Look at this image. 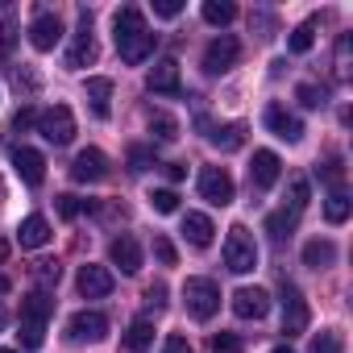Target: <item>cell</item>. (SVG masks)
Returning a JSON list of instances; mask_svg holds the SVG:
<instances>
[{"mask_svg": "<svg viewBox=\"0 0 353 353\" xmlns=\"http://www.w3.org/2000/svg\"><path fill=\"white\" fill-rule=\"evenodd\" d=\"M307 320H312V312H307L303 291L295 283H283V332L287 336H303L307 332Z\"/></svg>", "mask_w": 353, "mask_h": 353, "instance_id": "obj_7", "label": "cell"}, {"mask_svg": "<svg viewBox=\"0 0 353 353\" xmlns=\"http://www.w3.org/2000/svg\"><path fill=\"white\" fill-rule=\"evenodd\" d=\"M233 312H237L241 320H262V316L270 312V295H266L262 287H237V291H233Z\"/></svg>", "mask_w": 353, "mask_h": 353, "instance_id": "obj_17", "label": "cell"}, {"mask_svg": "<svg viewBox=\"0 0 353 353\" xmlns=\"http://www.w3.org/2000/svg\"><path fill=\"white\" fill-rule=\"evenodd\" d=\"M154 258H158L162 266H174V262H179V254H174V245H170V241H166L162 233L154 237Z\"/></svg>", "mask_w": 353, "mask_h": 353, "instance_id": "obj_39", "label": "cell"}, {"mask_svg": "<svg viewBox=\"0 0 353 353\" xmlns=\"http://www.w3.org/2000/svg\"><path fill=\"white\" fill-rule=\"evenodd\" d=\"M5 258H9V241H5V237H0V262H5Z\"/></svg>", "mask_w": 353, "mask_h": 353, "instance_id": "obj_48", "label": "cell"}, {"mask_svg": "<svg viewBox=\"0 0 353 353\" xmlns=\"http://www.w3.org/2000/svg\"><path fill=\"white\" fill-rule=\"evenodd\" d=\"M332 71H336V79H349V71H353V38H349V34H341V38H336Z\"/></svg>", "mask_w": 353, "mask_h": 353, "instance_id": "obj_29", "label": "cell"}, {"mask_svg": "<svg viewBox=\"0 0 353 353\" xmlns=\"http://www.w3.org/2000/svg\"><path fill=\"white\" fill-rule=\"evenodd\" d=\"M50 221L46 216H26L21 221V229H17V241H21V250H42V245H50Z\"/></svg>", "mask_w": 353, "mask_h": 353, "instance_id": "obj_20", "label": "cell"}, {"mask_svg": "<svg viewBox=\"0 0 353 353\" xmlns=\"http://www.w3.org/2000/svg\"><path fill=\"white\" fill-rule=\"evenodd\" d=\"M13 170L21 174V183L42 188V179H46V158L38 150H30V145H17L13 150Z\"/></svg>", "mask_w": 353, "mask_h": 353, "instance_id": "obj_15", "label": "cell"}, {"mask_svg": "<svg viewBox=\"0 0 353 353\" xmlns=\"http://www.w3.org/2000/svg\"><path fill=\"white\" fill-rule=\"evenodd\" d=\"M83 96H88V104H92V112L104 121L108 112H112V79H104V75H96V79H88V88H83Z\"/></svg>", "mask_w": 353, "mask_h": 353, "instance_id": "obj_22", "label": "cell"}, {"mask_svg": "<svg viewBox=\"0 0 353 353\" xmlns=\"http://www.w3.org/2000/svg\"><path fill=\"white\" fill-rule=\"evenodd\" d=\"M150 345H154V320L137 316V320L129 324V332H125V349H129V353H145Z\"/></svg>", "mask_w": 353, "mask_h": 353, "instance_id": "obj_23", "label": "cell"}, {"mask_svg": "<svg viewBox=\"0 0 353 353\" xmlns=\"http://www.w3.org/2000/svg\"><path fill=\"white\" fill-rule=\"evenodd\" d=\"M50 312H54V299L46 291H34V295L21 299V332H17L21 336V349H42Z\"/></svg>", "mask_w": 353, "mask_h": 353, "instance_id": "obj_2", "label": "cell"}, {"mask_svg": "<svg viewBox=\"0 0 353 353\" xmlns=\"http://www.w3.org/2000/svg\"><path fill=\"white\" fill-rule=\"evenodd\" d=\"M212 349H216V353H237V349H241V336H233V332H216V336H212Z\"/></svg>", "mask_w": 353, "mask_h": 353, "instance_id": "obj_43", "label": "cell"}, {"mask_svg": "<svg viewBox=\"0 0 353 353\" xmlns=\"http://www.w3.org/2000/svg\"><path fill=\"white\" fill-rule=\"evenodd\" d=\"M59 262H34V283H38V291H50V287H59Z\"/></svg>", "mask_w": 353, "mask_h": 353, "instance_id": "obj_35", "label": "cell"}, {"mask_svg": "<svg viewBox=\"0 0 353 353\" xmlns=\"http://www.w3.org/2000/svg\"><path fill=\"white\" fill-rule=\"evenodd\" d=\"M34 125H38V112H34V108L26 104V108H21V112L13 117V133H26V129H34Z\"/></svg>", "mask_w": 353, "mask_h": 353, "instance_id": "obj_44", "label": "cell"}, {"mask_svg": "<svg viewBox=\"0 0 353 353\" xmlns=\"http://www.w3.org/2000/svg\"><path fill=\"white\" fill-rule=\"evenodd\" d=\"M38 133L50 145H71V137H75V112L67 104H54V108L38 112Z\"/></svg>", "mask_w": 353, "mask_h": 353, "instance_id": "obj_5", "label": "cell"}, {"mask_svg": "<svg viewBox=\"0 0 353 353\" xmlns=\"http://www.w3.org/2000/svg\"><path fill=\"white\" fill-rule=\"evenodd\" d=\"M150 208L162 212V216L179 212V192H174V188H154V192H150Z\"/></svg>", "mask_w": 353, "mask_h": 353, "instance_id": "obj_32", "label": "cell"}, {"mask_svg": "<svg viewBox=\"0 0 353 353\" xmlns=\"http://www.w3.org/2000/svg\"><path fill=\"white\" fill-rule=\"evenodd\" d=\"M349 208H353V204H349L345 188H336V192L324 200V221H328V225H345V221H349Z\"/></svg>", "mask_w": 353, "mask_h": 353, "instance_id": "obj_26", "label": "cell"}, {"mask_svg": "<svg viewBox=\"0 0 353 353\" xmlns=\"http://www.w3.org/2000/svg\"><path fill=\"white\" fill-rule=\"evenodd\" d=\"M204 21L208 26H229L233 17H237V5H229V0H204Z\"/></svg>", "mask_w": 353, "mask_h": 353, "instance_id": "obj_27", "label": "cell"}, {"mask_svg": "<svg viewBox=\"0 0 353 353\" xmlns=\"http://www.w3.org/2000/svg\"><path fill=\"white\" fill-rule=\"evenodd\" d=\"M104 174H108V158L96 145H88V150L75 154V162H71V179L75 183H100Z\"/></svg>", "mask_w": 353, "mask_h": 353, "instance_id": "obj_12", "label": "cell"}, {"mask_svg": "<svg viewBox=\"0 0 353 353\" xmlns=\"http://www.w3.org/2000/svg\"><path fill=\"white\" fill-rule=\"evenodd\" d=\"M307 353H345V341H341L336 328H320V332L312 336V349H307Z\"/></svg>", "mask_w": 353, "mask_h": 353, "instance_id": "obj_31", "label": "cell"}, {"mask_svg": "<svg viewBox=\"0 0 353 353\" xmlns=\"http://www.w3.org/2000/svg\"><path fill=\"white\" fill-rule=\"evenodd\" d=\"M0 353H17V349H0Z\"/></svg>", "mask_w": 353, "mask_h": 353, "instance_id": "obj_50", "label": "cell"}, {"mask_svg": "<svg viewBox=\"0 0 353 353\" xmlns=\"http://www.w3.org/2000/svg\"><path fill=\"white\" fill-rule=\"evenodd\" d=\"M200 196L212 208H229L233 204V174L225 166H204L200 170Z\"/></svg>", "mask_w": 353, "mask_h": 353, "instance_id": "obj_8", "label": "cell"}, {"mask_svg": "<svg viewBox=\"0 0 353 353\" xmlns=\"http://www.w3.org/2000/svg\"><path fill=\"white\" fill-rule=\"evenodd\" d=\"M183 237H188L196 250H208L212 237H216V225H212L204 212H188V216H183Z\"/></svg>", "mask_w": 353, "mask_h": 353, "instance_id": "obj_21", "label": "cell"}, {"mask_svg": "<svg viewBox=\"0 0 353 353\" xmlns=\"http://www.w3.org/2000/svg\"><path fill=\"white\" fill-rule=\"evenodd\" d=\"M67 336L71 341H100V336H108V316L104 312H75L67 324Z\"/></svg>", "mask_w": 353, "mask_h": 353, "instance_id": "obj_18", "label": "cell"}, {"mask_svg": "<svg viewBox=\"0 0 353 353\" xmlns=\"http://www.w3.org/2000/svg\"><path fill=\"white\" fill-rule=\"evenodd\" d=\"M183 13V0H154V17L170 21V17H179Z\"/></svg>", "mask_w": 353, "mask_h": 353, "instance_id": "obj_42", "label": "cell"}, {"mask_svg": "<svg viewBox=\"0 0 353 353\" xmlns=\"http://www.w3.org/2000/svg\"><path fill=\"white\" fill-rule=\"evenodd\" d=\"M112 42H117L121 63L137 67V63H145V59L154 54V42H158V38L150 34L145 13H141L137 5H125V9H117V17H112Z\"/></svg>", "mask_w": 353, "mask_h": 353, "instance_id": "obj_1", "label": "cell"}, {"mask_svg": "<svg viewBox=\"0 0 353 353\" xmlns=\"http://www.w3.org/2000/svg\"><path fill=\"white\" fill-rule=\"evenodd\" d=\"M279 174H283V162L274 150H258L254 162H250V188L254 192H270L279 183Z\"/></svg>", "mask_w": 353, "mask_h": 353, "instance_id": "obj_10", "label": "cell"}, {"mask_svg": "<svg viewBox=\"0 0 353 353\" xmlns=\"http://www.w3.org/2000/svg\"><path fill=\"white\" fill-rule=\"evenodd\" d=\"M150 166H154V150L133 145V150H129V170H137V174H141V170H150Z\"/></svg>", "mask_w": 353, "mask_h": 353, "instance_id": "obj_38", "label": "cell"}, {"mask_svg": "<svg viewBox=\"0 0 353 353\" xmlns=\"http://www.w3.org/2000/svg\"><path fill=\"white\" fill-rule=\"evenodd\" d=\"M208 141H212L216 150H225V154H229V150H241L245 129H241V125H216V129L208 133Z\"/></svg>", "mask_w": 353, "mask_h": 353, "instance_id": "obj_25", "label": "cell"}, {"mask_svg": "<svg viewBox=\"0 0 353 353\" xmlns=\"http://www.w3.org/2000/svg\"><path fill=\"white\" fill-rule=\"evenodd\" d=\"M83 208H88L83 200H75V196H59V216H63V221H75Z\"/></svg>", "mask_w": 353, "mask_h": 353, "instance_id": "obj_41", "label": "cell"}, {"mask_svg": "<svg viewBox=\"0 0 353 353\" xmlns=\"http://www.w3.org/2000/svg\"><path fill=\"white\" fill-rule=\"evenodd\" d=\"M145 88L158 96H179V59H158L145 75Z\"/></svg>", "mask_w": 353, "mask_h": 353, "instance_id": "obj_14", "label": "cell"}, {"mask_svg": "<svg viewBox=\"0 0 353 353\" xmlns=\"http://www.w3.org/2000/svg\"><path fill=\"white\" fill-rule=\"evenodd\" d=\"M262 121H266V129H270L279 141H291V145H295V141L303 137V121H299V117H291L283 104H270Z\"/></svg>", "mask_w": 353, "mask_h": 353, "instance_id": "obj_16", "label": "cell"}, {"mask_svg": "<svg viewBox=\"0 0 353 353\" xmlns=\"http://www.w3.org/2000/svg\"><path fill=\"white\" fill-rule=\"evenodd\" d=\"M13 38H17V17H13V13H5V21H0V54H9Z\"/></svg>", "mask_w": 353, "mask_h": 353, "instance_id": "obj_40", "label": "cell"}, {"mask_svg": "<svg viewBox=\"0 0 353 353\" xmlns=\"http://www.w3.org/2000/svg\"><path fill=\"white\" fill-rule=\"evenodd\" d=\"M307 200H312L307 179H291V192H287V204H291V208H287V212H295V216H299V212L307 208Z\"/></svg>", "mask_w": 353, "mask_h": 353, "instance_id": "obj_34", "label": "cell"}, {"mask_svg": "<svg viewBox=\"0 0 353 353\" xmlns=\"http://www.w3.org/2000/svg\"><path fill=\"white\" fill-rule=\"evenodd\" d=\"M225 266L233 274H250L258 266V245H254V233L245 225H233L229 237H225Z\"/></svg>", "mask_w": 353, "mask_h": 353, "instance_id": "obj_3", "label": "cell"}, {"mask_svg": "<svg viewBox=\"0 0 353 353\" xmlns=\"http://www.w3.org/2000/svg\"><path fill=\"white\" fill-rule=\"evenodd\" d=\"M316 174H320V179H324L332 192H336V188H341V179H345V166H341V158H328L324 166H316Z\"/></svg>", "mask_w": 353, "mask_h": 353, "instance_id": "obj_36", "label": "cell"}, {"mask_svg": "<svg viewBox=\"0 0 353 353\" xmlns=\"http://www.w3.org/2000/svg\"><path fill=\"white\" fill-rule=\"evenodd\" d=\"M145 303H150V307H166V283L145 287Z\"/></svg>", "mask_w": 353, "mask_h": 353, "instance_id": "obj_46", "label": "cell"}, {"mask_svg": "<svg viewBox=\"0 0 353 353\" xmlns=\"http://www.w3.org/2000/svg\"><path fill=\"white\" fill-rule=\"evenodd\" d=\"M270 353H291V349H287V345H279V349H270Z\"/></svg>", "mask_w": 353, "mask_h": 353, "instance_id": "obj_49", "label": "cell"}, {"mask_svg": "<svg viewBox=\"0 0 353 353\" xmlns=\"http://www.w3.org/2000/svg\"><path fill=\"white\" fill-rule=\"evenodd\" d=\"M108 262L121 266V274H137V270H141V245H137L129 233H121V237L108 245Z\"/></svg>", "mask_w": 353, "mask_h": 353, "instance_id": "obj_19", "label": "cell"}, {"mask_svg": "<svg viewBox=\"0 0 353 353\" xmlns=\"http://www.w3.org/2000/svg\"><path fill=\"white\" fill-rule=\"evenodd\" d=\"M316 46V21H303V26H295L291 30V42H287V50L291 54H307Z\"/></svg>", "mask_w": 353, "mask_h": 353, "instance_id": "obj_28", "label": "cell"}, {"mask_svg": "<svg viewBox=\"0 0 353 353\" xmlns=\"http://www.w3.org/2000/svg\"><path fill=\"white\" fill-rule=\"evenodd\" d=\"M295 221H299V216H295V212H287V208H283V212H270V216H266V233H270L274 241H283V237H291V233H295Z\"/></svg>", "mask_w": 353, "mask_h": 353, "instance_id": "obj_30", "label": "cell"}, {"mask_svg": "<svg viewBox=\"0 0 353 353\" xmlns=\"http://www.w3.org/2000/svg\"><path fill=\"white\" fill-rule=\"evenodd\" d=\"M162 353H192V345H188V336H179V332H170V336L162 341Z\"/></svg>", "mask_w": 353, "mask_h": 353, "instance_id": "obj_45", "label": "cell"}, {"mask_svg": "<svg viewBox=\"0 0 353 353\" xmlns=\"http://www.w3.org/2000/svg\"><path fill=\"white\" fill-rule=\"evenodd\" d=\"M295 100H299L303 108H320V104H324V88H316V83H299V88H295Z\"/></svg>", "mask_w": 353, "mask_h": 353, "instance_id": "obj_37", "label": "cell"}, {"mask_svg": "<svg viewBox=\"0 0 353 353\" xmlns=\"http://www.w3.org/2000/svg\"><path fill=\"white\" fill-rule=\"evenodd\" d=\"M183 303L196 320H212L221 312V287L212 279H188L183 283Z\"/></svg>", "mask_w": 353, "mask_h": 353, "instance_id": "obj_4", "label": "cell"}, {"mask_svg": "<svg viewBox=\"0 0 353 353\" xmlns=\"http://www.w3.org/2000/svg\"><path fill=\"white\" fill-rule=\"evenodd\" d=\"M75 287H79V295H83V299H104V295L112 291V270H108V266L88 262V266H79Z\"/></svg>", "mask_w": 353, "mask_h": 353, "instance_id": "obj_13", "label": "cell"}, {"mask_svg": "<svg viewBox=\"0 0 353 353\" xmlns=\"http://www.w3.org/2000/svg\"><path fill=\"white\" fill-rule=\"evenodd\" d=\"M63 42V21H59V13H50V9H42L38 17H34V26H30V46L34 50H54Z\"/></svg>", "mask_w": 353, "mask_h": 353, "instance_id": "obj_11", "label": "cell"}, {"mask_svg": "<svg viewBox=\"0 0 353 353\" xmlns=\"http://www.w3.org/2000/svg\"><path fill=\"white\" fill-rule=\"evenodd\" d=\"M237 59H241V42H237L233 34H221V38H212L208 50H204V71H208V75H225V71L237 67Z\"/></svg>", "mask_w": 353, "mask_h": 353, "instance_id": "obj_9", "label": "cell"}, {"mask_svg": "<svg viewBox=\"0 0 353 353\" xmlns=\"http://www.w3.org/2000/svg\"><path fill=\"white\" fill-rule=\"evenodd\" d=\"M336 262V245L332 241H307L303 245V266H312V270H324V266H332Z\"/></svg>", "mask_w": 353, "mask_h": 353, "instance_id": "obj_24", "label": "cell"}, {"mask_svg": "<svg viewBox=\"0 0 353 353\" xmlns=\"http://www.w3.org/2000/svg\"><path fill=\"white\" fill-rule=\"evenodd\" d=\"M96 54H100V46H96V34H92V13H88V9H79V30H75L71 50H67V67H71V71L92 67V63H96Z\"/></svg>", "mask_w": 353, "mask_h": 353, "instance_id": "obj_6", "label": "cell"}, {"mask_svg": "<svg viewBox=\"0 0 353 353\" xmlns=\"http://www.w3.org/2000/svg\"><path fill=\"white\" fill-rule=\"evenodd\" d=\"M166 174H170V183H183V179H188V166H179V162H170V166H166Z\"/></svg>", "mask_w": 353, "mask_h": 353, "instance_id": "obj_47", "label": "cell"}, {"mask_svg": "<svg viewBox=\"0 0 353 353\" xmlns=\"http://www.w3.org/2000/svg\"><path fill=\"white\" fill-rule=\"evenodd\" d=\"M150 133L158 141H174V137H179V121L166 117V112H150Z\"/></svg>", "mask_w": 353, "mask_h": 353, "instance_id": "obj_33", "label": "cell"}]
</instances>
